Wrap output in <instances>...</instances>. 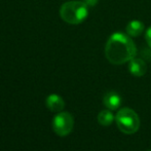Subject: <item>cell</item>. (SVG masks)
<instances>
[{"label":"cell","mask_w":151,"mask_h":151,"mask_svg":"<svg viewBox=\"0 0 151 151\" xmlns=\"http://www.w3.org/2000/svg\"><path fill=\"white\" fill-rule=\"evenodd\" d=\"M137 47L129 35L116 32L107 40L105 45L106 59L113 65H122L135 58Z\"/></svg>","instance_id":"obj_1"},{"label":"cell","mask_w":151,"mask_h":151,"mask_svg":"<svg viewBox=\"0 0 151 151\" xmlns=\"http://www.w3.org/2000/svg\"><path fill=\"white\" fill-rule=\"evenodd\" d=\"M88 7L83 1H68L61 6L60 16L64 22L70 25H78L88 17Z\"/></svg>","instance_id":"obj_2"},{"label":"cell","mask_w":151,"mask_h":151,"mask_svg":"<svg viewBox=\"0 0 151 151\" xmlns=\"http://www.w3.org/2000/svg\"><path fill=\"white\" fill-rule=\"evenodd\" d=\"M115 121L118 129L127 135L135 134L140 127V118L131 108H122L117 112Z\"/></svg>","instance_id":"obj_3"},{"label":"cell","mask_w":151,"mask_h":151,"mask_svg":"<svg viewBox=\"0 0 151 151\" xmlns=\"http://www.w3.org/2000/svg\"><path fill=\"white\" fill-rule=\"evenodd\" d=\"M74 127V118L69 112H59L52 119L54 132L60 137H66L72 132Z\"/></svg>","instance_id":"obj_4"},{"label":"cell","mask_w":151,"mask_h":151,"mask_svg":"<svg viewBox=\"0 0 151 151\" xmlns=\"http://www.w3.org/2000/svg\"><path fill=\"white\" fill-rule=\"evenodd\" d=\"M45 104L46 107L50 110L52 112H59L63 111L64 107H65V102L62 99V97H60L57 93H52L45 100Z\"/></svg>","instance_id":"obj_5"},{"label":"cell","mask_w":151,"mask_h":151,"mask_svg":"<svg viewBox=\"0 0 151 151\" xmlns=\"http://www.w3.org/2000/svg\"><path fill=\"white\" fill-rule=\"evenodd\" d=\"M121 97L119 93H117L114 91H110L108 93H105L103 98V103L108 109L110 110H116L117 108H119L121 105Z\"/></svg>","instance_id":"obj_6"},{"label":"cell","mask_w":151,"mask_h":151,"mask_svg":"<svg viewBox=\"0 0 151 151\" xmlns=\"http://www.w3.org/2000/svg\"><path fill=\"white\" fill-rule=\"evenodd\" d=\"M129 70L132 75L136 76V77H141L147 71V65L142 59L134 58L133 60L129 61Z\"/></svg>","instance_id":"obj_7"},{"label":"cell","mask_w":151,"mask_h":151,"mask_svg":"<svg viewBox=\"0 0 151 151\" xmlns=\"http://www.w3.org/2000/svg\"><path fill=\"white\" fill-rule=\"evenodd\" d=\"M127 34L131 37H138L144 31V24L140 21H131L125 27Z\"/></svg>","instance_id":"obj_8"},{"label":"cell","mask_w":151,"mask_h":151,"mask_svg":"<svg viewBox=\"0 0 151 151\" xmlns=\"http://www.w3.org/2000/svg\"><path fill=\"white\" fill-rule=\"evenodd\" d=\"M114 120V116L112 114V112L109 110H103L98 114V122L100 124L104 125V127H107L110 125Z\"/></svg>","instance_id":"obj_9"},{"label":"cell","mask_w":151,"mask_h":151,"mask_svg":"<svg viewBox=\"0 0 151 151\" xmlns=\"http://www.w3.org/2000/svg\"><path fill=\"white\" fill-rule=\"evenodd\" d=\"M145 38H146V41H147L148 45H149V47L151 48V27H149V28L147 29V31H146Z\"/></svg>","instance_id":"obj_10"},{"label":"cell","mask_w":151,"mask_h":151,"mask_svg":"<svg viewBox=\"0 0 151 151\" xmlns=\"http://www.w3.org/2000/svg\"><path fill=\"white\" fill-rule=\"evenodd\" d=\"M99 0H83V2L86 4L88 6H95L98 3Z\"/></svg>","instance_id":"obj_11"},{"label":"cell","mask_w":151,"mask_h":151,"mask_svg":"<svg viewBox=\"0 0 151 151\" xmlns=\"http://www.w3.org/2000/svg\"><path fill=\"white\" fill-rule=\"evenodd\" d=\"M146 151H151V149L150 150H146Z\"/></svg>","instance_id":"obj_12"}]
</instances>
